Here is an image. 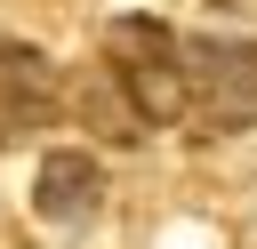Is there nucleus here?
<instances>
[{
	"instance_id": "nucleus-1",
	"label": "nucleus",
	"mask_w": 257,
	"mask_h": 249,
	"mask_svg": "<svg viewBox=\"0 0 257 249\" xmlns=\"http://www.w3.org/2000/svg\"><path fill=\"white\" fill-rule=\"evenodd\" d=\"M185 120H193V137L257 129V40L249 32H193L185 40Z\"/></svg>"
},
{
	"instance_id": "nucleus-2",
	"label": "nucleus",
	"mask_w": 257,
	"mask_h": 249,
	"mask_svg": "<svg viewBox=\"0 0 257 249\" xmlns=\"http://www.w3.org/2000/svg\"><path fill=\"white\" fill-rule=\"evenodd\" d=\"M104 64H112V80L128 88V104L153 129L185 120V40L161 16H112L104 24Z\"/></svg>"
},
{
	"instance_id": "nucleus-3",
	"label": "nucleus",
	"mask_w": 257,
	"mask_h": 249,
	"mask_svg": "<svg viewBox=\"0 0 257 249\" xmlns=\"http://www.w3.org/2000/svg\"><path fill=\"white\" fill-rule=\"evenodd\" d=\"M56 112H64V80H56V64H48L32 40H0V145L40 137Z\"/></svg>"
},
{
	"instance_id": "nucleus-4",
	"label": "nucleus",
	"mask_w": 257,
	"mask_h": 249,
	"mask_svg": "<svg viewBox=\"0 0 257 249\" xmlns=\"http://www.w3.org/2000/svg\"><path fill=\"white\" fill-rule=\"evenodd\" d=\"M64 104H72V112L88 120V137H96V145H137V137L153 129V120H145V112L128 104V88L112 80V64H104V56H96V64H88V72L72 80V96H64Z\"/></svg>"
},
{
	"instance_id": "nucleus-5",
	"label": "nucleus",
	"mask_w": 257,
	"mask_h": 249,
	"mask_svg": "<svg viewBox=\"0 0 257 249\" xmlns=\"http://www.w3.org/2000/svg\"><path fill=\"white\" fill-rule=\"evenodd\" d=\"M32 201H40V217L72 225V217H88V209L104 201V177H96V161H88V153H48V161H40V177H32Z\"/></svg>"
}]
</instances>
